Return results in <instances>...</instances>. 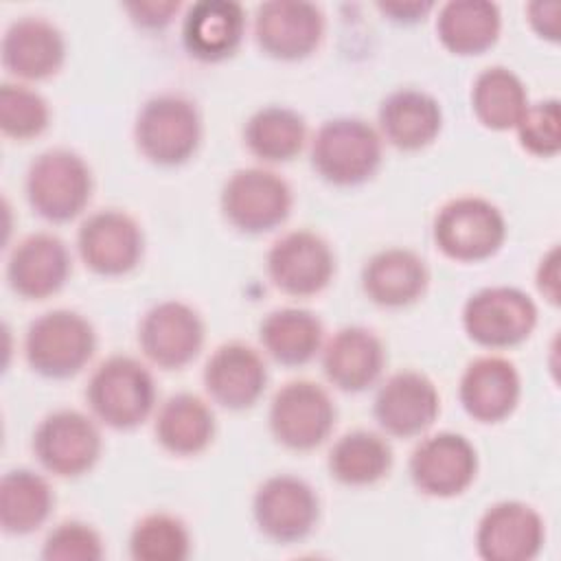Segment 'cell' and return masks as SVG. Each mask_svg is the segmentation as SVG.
Listing matches in <instances>:
<instances>
[{"instance_id": "cell-40", "label": "cell", "mask_w": 561, "mask_h": 561, "mask_svg": "<svg viewBox=\"0 0 561 561\" xmlns=\"http://www.w3.org/2000/svg\"><path fill=\"white\" fill-rule=\"evenodd\" d=\"M537 287L543 298L552 305H559V248L552 245L539 261L535 274Z\"/></svg>"}, {"instance_id": "cell-14", "label": "cell", "mask_w": 561, "mask_h": 561, "mask_svg": "<svg viewBox=\"0 0 561 561\" xmlns=\"http://www.w3.org/2000/svg\"><path fill=\"white\" fill-rule=\"evenodd\" d=\"M414 486L432 497H454L469 489L478 473V451L458 432H436L419 440L408 462Z\"/></svg>"}, {"instance_id": "cell-13", "label": "cell", "mask_w": 561, "mask_h": 561, "mask_svg": "<svg viewBox=\"0 0 561 561\" xmlns=\"http://www.w3.org/2000/svg\"><path fill=\"white\" fill-rule=\"evenodd\" d=\"M77 250L85 267L94 274L123 276L142 259V228L121 208H101L81 221Z\"/></svg>"}, {"instance_id": "cell-5", "label": "cell", "mask_w": 561, "mask_h": 561, "mask_svg": "<svg viewBox=\"0 0 561 561\" xmlns=\"http://www.w3.org/2000/svg\"><path fill=\"white\" fill-rule=\"evenodd\" d=\"M96 351V333L88 318L72 309H50L31 320L24 335L28 366L48 379L77 375Z\"/></svg>"}, {"instance_id": "cell-23", "label": "cell", "mask_w": 561, "mask_h": 561, "mask_svg": "<svg viewBox=\"0 0 561 561\" xmlns=\"http://www.w3.org/2000/svg\"><path fill=\"white\" fill-rule=\"evenodd\" d=\"M386 366V348L366 327H344L322 346V370L344 392L370 388Z\"/></svg>"}, {"instance_id": "cell-10", "label": "cell", "mask_w": 561, "mask_h": 561, "mask_svg": "<svg viewBox=\"0 0 561 561\" xmlns=\"http://www.w3.org/2000/svg\"><path fill=\"white\" fill-rule=\"evenodd\" d=\"M256 528L276 543H296L309 537L320 517L316 489L291 473L270 476L252 497Z\"/></svg>"}, {"instance_id": "cell-26", "label": "cell", "mask_w": 561, "mask_h": 561, "mask_svg": "<svg viewBox=\"0 0 561 561\" xmlns=\"http://www.w3.org/2000/svg\"><path fill=\"white\" fill-rule=\"evenodd\" d=\"M379 134L392 147L416 151L436 140L443 127L440 103L416 88H399L390 92L377 112Z\"/></svg>"}, {"instance_id": "cell-28", "label": "cell", "mask_w": 561, "mask_h": 561, "mask_svg": "<svg viewBox=\"0 0 561 561\" xmlns=\"http://www.w3.org/2000/svg\"><path fill=\"white\" fill-rule=\"evenodd\" d=\"M259 340L274 362L302 366L322 351L324 327L309 309L280 307L261 320Z\"/></svg>"}, {"instance_id": "cell-22", "label": "cell", "mask_w": 561, "mask_h": 561, "mask_svg": "<svg viewBox=\"0 0 561 561\" xmlns=\"http://www.w3.org/2000/svg\"><path fill=\"white\" fill-rule=\"evenodd\" d=\"M2 66L18 79L39 81L53 77L66 59L61 31L42 15H22L13 20L0 46Z\"/></svg>"}, {"instance_id": "cell-8", "label": "cell", "mask_w": 561, "mask_h": 561, "mask_svg": "<svg viewBox=\"0 0 561 561\" xmlns=\"http://www.w3.org/2000/svg\"><path fill=\"white\" fill-rule=\"evenodd\" d=\"M537 327V305L519 287L493 285L473 291L462 307V329L480 346L522 344Z\"/></svg>"}, {"instance_id": "cell-11", "label": "cell", "mask_w": 561, "mask_h": 561, "mask_svg": "<svg viewBox=\"0 0 561 561\" xmlns=\"http://www.w3.org/2000/svg\"><path fill=\"white\" fill-rule=\"evenodd\" d=\"M101 432L96 423L70 408L46 414L33 432V454L39 465L61 478L90 471L101 456Z\"/></svg>"}, {"instance_id": "cell-41", "label": "cell", "mask_w": 561, "mask_h": 561, "mask_svg": "<svg viewBox=\"0 0 561 561\" xmlns=\"http://www.w3.org/2000/svg\"><path fill=\"white\" fill-rule=\"evenodd\" d=\"M377 9L394 22L410 24V22L423 20L434 9V2H419V0H412V2H379Z\"/></svg>"}, {"instance_id": "cell-17", "label": "cell", "mask_w": 561, "mask_h": 561, "mask_svg": "<svg viewBox=\"0 0 561 561\" xmlns=\"http://www.w3.org/2000/svg\"><path fill=\"white\" fill-rule=\"evenodd\" d=\"M546 541L541 515L526 502L491 504L476 528V550L486 561H530Z\"/></svg>"}, {"instance_id": "cell-33", "label": "cell", "mask_w": 561, "mask_h": 561, "mask_svg": "<svg viewBox=\"0 0 561 561\" xmlns=\"http://www.w3.org/2000/svg\"><path fill=\"white\" fill-rule=\"evenodd\" d=\"M243 140L254 158L263 162H287L302 151L307 125L291 107L265 105L248 118Z\"/></svg>"}, {"instance_id": "cell-9", "label": "cell", "mask_w": 561, "mask_h": 561, "mask_svg": "<svg viewBox=\"0 0 561 561\" xmlns=\"http://www.w3.org/2000/svg\"><path fill=\"white\" fill-rule=\"evenodd\" d=\"M335 403L329 392L309 379L283 383L267 412L272 436L287 449L309 451L322 445L335 425Z\"/></svg>"}, {"instance_id": "cell-38", "label": "cell", "mask_w": 561, "mask_h": 561, "mask_svg": "<svg viewBox=\"0 0 561 561\" xmlns=\"http://www.w3.org/2000/svg\"><path fill=\"white\" fill-rule=\"evenodd\" d=\"M123 9L129 13L136 26L156 31L171 24L175 13L180 11V2L178 0H136V2H125Z\"/></svg>"}, {"instance_id": "cell-16", "label": "cell", "mask_w": 561, "mask_h": 561, "mask_svg": "<svg viewBox=\"0 0 561 561\" xmlns=\"http://www.w3.org/2000/svg\"><path fill=\"white\" fill-rule=\"evenodd\" d=\"M324 15L307 0H270L254 11V39L259 48L280 61L309 57L322 39Z\"/></svg>"}, {"instance_id": "cell-4", "label": "cell", "mask_w": 561, "mask_h": 561, "mask_svg": "<svg viewBox=\"0 0 561 561\" xmlns=\"http://www.w3.org/2000/svg\"><path fill=\"white\" fill-rule=\"evenodd\" d=\"M85 399L101 423L114 430H131L153 412L156 381L136 357L112 355L90 375Z\"/></svg>"}, {"instance_id": "cell-39", "label": "cell", "mask_w": 561, "mask_h": 561, "mask_svg": "<svg viewBox=\"0 0 561 561\" xmlns=\"http://www.w3.org/2000/svg\"><path fill=\"white\" fill-rule=\"evenodd\" d=\"M559 11H561L559 2H543V0L530 2L526 7L528 24L533 26V31L539 37L557 42L559 39Z\"/></svg>"}, {"instance_id": "cell-7", "label": "cell", "mask_w": 561, "mask_h": 561, "mask_svg": "<svg viewBox=\"0 0 561 561\" xmlns=\"http://www.w3.org/2000/svg\"><path fill=\"white\" fill-rule=\"evenodd\" d=\"M291 186L263 167L237 169L221 186L219 206L226 221L245 234L278 228L291 213Z\"/></svg>"}, {"instance_id": "cell-20", "label": "cell", "mask_w": 561, "mask_h": 561, "mask_svg": "<svg viewBox=\"0 0 561 561\" xmlns=\"http://www.w3.org/2000/svg\"><path fill=\"white\" fill-rule=\"evenodd\" d=\"M70 252L53 232H33L15 243L7 261L9 287L26 298L42 300L57 294L70 276Z\"/></svg>"}, {"instance_id": "cell-30", "label": "cell", "mask_w": 561, "mask_h": 561, "mask_svg": "<svg viewBox=\"0 0 561 561\" xmlns=\"http://www.w3.org/2000/svg\"><path fill=\"white\" fill-rule=\"evenodd\" d=\"M327 467L340 484L368 486L388 476L392 449L383 436L370 430H351L333 443Z\"/></svg>"}, {"instance_id": "cell-29", "label": "cell", "mask_w": 561, "mask_h": 561, "mask_svg": "<svg viewBox=\"0 0 561 561\" xmlns=\"http://www.w3.org/2000/svg\"><path fill=\"white\" fill-rule=\"evenodd\" d=\"M502 28L500 7L489 0H449L438 9L436 35L454 55L489 50Z\"/></svg>"}, {"instance_id": "cell-36", "label": "cell", "mask_w": 561, "mask_h": 561, "mask_svg": "<svg viewBox=\"0 0 561 561\" xmlns=\"http://www.w3.org/2000/svg\"><path fill=\"white\" fill-rule=\"evenodd\" d=\"M519 145L539 158H552L561 149V112L557 99L528 103L524 116L515 125Z\"/></svg>"}, {"instance_id": "cell-19", "label": "cell", "mask_w": 561, "mask_h": 561, "mask_svg": "<svg viewBox=\"0 0 561 561\" xmlns=\"http://www.w3.org/2000/svg\"><path fill=\"white\" fill-rule=\"evenodd\" d=\"M202 379L215 403L228 410H245L261 399L267 386V366L256 348L232 340L210 353Z\"/></svg>"}, {"instance_id": "cell-2", "label": "cell", "mask_w": 561, "mask_h": 561, "mask_svg": "<svg viewBox=\"0 0 561 561\" xmlns=\"http://www.w3.org/2000/svg\"><path fill=\"white\" fill-rule=\"evenodd\" d=\"M381 134L364 118L324 121L311 140V167L329 184L357 186L381 164Z\"/></svg>"}, {"instance_id": "cell-15", "label": "cell", "mask_w": 561, "mask_h": 561, "mask_svg": "<svg viewBox=\"0 0 561 561\" xmlns=\"http://www.w3.org/2000/svg\"><path fill=\"white\" fill-rule=\"evenodd\" d=\"M206 327L197 309L182 300H162L145 311L138 324V344L145 357L175 370L197 357L204 346Z\"/></svg>"}, {"instance_id": "cell-21", "label": "cell", "mask_w": 561, "mask_h": 561, "mask_svg": "<svg viewBox=\"0 0 561 561\" xmlns=\"http://www.w3.org/2000/svg\"><path fill=\"white\" fill-rule=\"evenodd\" d=\"M522 379L515 364L502 355L471 359L458 381L462 410L480 423H500L519 403Z\"/></svg>"}, {"instance_id": "cell-34", "label": "cell", "mask_w": 561, "mask_h": 561, "mask_svg": "<svg viewBox=\"0 0 561 561\" xmlns=\"http://www.w3.org/2000/svg\"><path fill=\"white\" fill-rule=\"evenodd\" d=\"M129 554L136 561H184L191 554L186 524L169 513H149L129 535Z\"/></svg>"}, {"instance_id": "cell-32", "label": "cell", "mask_w": 561, "mask_h": 561, "mask_svg": "<svg viewBox=\"0 0 561 561\" xmlns=\"http://www.w3.org/2000/svg\"><path fill=\"white\" fill-rule=\"evenodd\" d=\"M528 107L522 79L506 66H489L471 85V110L476 118L495 131L515 129Z\"/></svg>"}, {"instance_id": "cell-18", "label": "cell", "mask_w": 561, "mask_h": 561, "mask_svg": "<svg viewBox=\"0 0 561 561\" xmlns=\"http://www.w3.org/2000/svg\"><path fill=\"white\" fill-rule=\"evenodd\" d=\"M440 412V394L434 381L419 370H399L377 390L373 416L390 436H419Z\"/></svg>"}, {"instance_id": "cell-31", "label": "cell", "mask_w": 561, "mask_h": 561, "mask_svg": "<svg viewBox=\"0 0 561 561\" xmlns=\"http://www.w3.org/2000/svg\"><path fill=\"white\" fill-rule=\"evenodd\" d=\"M55 495L48 480L31 469H11L0 480V526L7 535L37 530L53 511Z\"/></svg>"}, {"instance_id": "cell-6", "label": "cell", "mask_w": 561, "mask_h": 561, "mask_svg": "<svg viewBox=\"0 0 561 561\" xmlns=\"http://www.w3.org/2000/svg\"><path fill=\"white\" fill-rule=\"evenodd\" d=\"M432 237L445 256L476 263L493 256L502 248L506 219L493 202L480 195H458L436 210Z\"/></svg>"}, {"instance_id": "cell-12", "label": "cell", "mask_w": 561, "mask_h": 561, "mask_svg": "<svg viewBox=\"0 0 561 561\" xmlns=\"http://www.w3.org/2000/svg\"><path fill=\"white\" fill-rule=\"evenodd\" d=\"M272 285L289 296L320 294L335 274V254L313 230H291L278 237L265 256Z\"/></svg>"}, {"instance_id": "cell-35", "label": "cell", "mask_w": 561, "mask_h": 561, "mask_svg": "<svg viewBox=\"0 0 561 561\" xmlns=\"http://www.w3.org/2000/svg\"><path fill=\"white\" fill-rule=\"evenodd\" d=\"M50 121L46 99L24 85L4 81L0 85V129L15 140H28L39 136Z\"/></svg>"}, {"instance_id": "cell-3", "label": "cell", "mask_w": 561, "mask_h": 561, "mask_svg": "<svg viewBox=\"0 0 561 561\" xmlns=\"http://www.w3.org/2000/svg\"><path fill=\"white\" fill-rule=\"evenodd\" d=\"M92 171L72 149L53 147L37 153L24 178L28 206L46 221L64 224L83 213L92 197Z\"/></svg>"}, {"instance_id": "cell-1", "label": "cell", "mask_w": 561, "mask_h": 561, "mask_svg": "<svg viewBox=\"0 0 561 561\" xmlns=\"http://www.w3.org/2000/svg\"><path fill=\"white\" fill-rule=\"evenodd\" d=\"M202 134L197 105L178 92L149 96L134 121L138 151L158 167H178L191 160L202 142Z\"/></svg>"}, {"instance_id": "cell-27", "label": "cell", "mask_w": 561, "mask_h": 561, "mask_svg": "<svg viewBox=\"0 0 561 561\" xmlns=\"http://www.w3.org/2000/svg\"><path fill=\"white\" fill-rule=\"evenodd\" d=\"M217 432L210 405L193 394H171L156 412L153 434L156 440L173 456H195L204 451Z\"/></svg>"}, {"instance_id": "cell-24", "label": "cell", "mask_w": 561, "mask_h": 561, "mask_svg": "<svg viewBox=\"0 0 561 561\" xmlns=\"http://www.w3.org/2000/svg\"><path fill=\"white\" fill-rule=\"evenodd\" d=\"M245 35V13L234 0H197L186 9L182 42L199 61H221L237 53Z\"/></svg>"}, {"instance_id": "cell-37", "label": "cell", "mask_w": 561, "mask_h": 561, "mask_svg": "<svg viewBox=\"0 0 561 561\" xmlns=\"http://www.w3.org/2000/svg\"><path fill=\"white\" fill-rule=\"evenodd\" d=\"M105 548L101 535L85 522L66 519L44 539L42 559L46 561H99Z\"/></svg>"}, {"instance_id": "cell-25", "label": "cell", "mask_w": 561, "mask_h": 561, "mask_svg": "<svg viewBox=\"0 0 561 561\" xmlns=\"http://www.w3.org/2000/svg\"><path fill=\"white\" fill-rule=\"evenodd\" d=\"M425 261L408 248H383L362 267V289L379 307L399 309L416 302L427 289Z\"/></svg>"}]
</instances>
